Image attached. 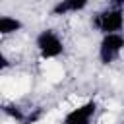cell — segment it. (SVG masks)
Masks as SVG:
<instances>
[{"mask_svg":"<svg viewBox=\"0 0 124 124\" xmlns=\"http://www.w3.org/2000/svg\"><path fill=\"white\" fill-rule=\"evenodd\" d=\"M95 112H97V101L89 99L79 107L72 108L70 112H66L64 124H91V118L95 116Z\"/></svg>","mask_w":124,"mask_h":124,"instance_id":"cell-4","label":"cell"},{"mask_svg":"<svg viewBox=\"0 0 124 124\" xmlns=\"http://www.w3.org/2000/svg\"><path fill=\"white\" fill-rule=\"evenodd\" d=\"M35 46H37L41 58H45V60L58 58L64 52V41L60 39V35L54 29H43L35 39Z\"/></svg>","mask_w":124,"mask_h":124,"instance_id":"cell-2","label":"cell"},{"mask_svg":"<svg viewBox=\"0 0 124 124\" xmlns=\"http://www.w3.org/2000/svg\"><path fill=\"white\" fill-rule=\"evenodd\" d=\"M23 29V21L17 19V17H12V16H2L0 17V35L2 37H8V35H14L17 31Z\"/></svg>","mask_w":124,"mask_h":124,"instance_id":"cell-6","label":"cell"},{"mask_svg":"<svg viewBox=\"0 0 124 124\" xmlns=\"http://www.w3.org/2000/svg\"><path fill=\"white\" fill-rule=\"evenodd\" d=\"M2 112L6 114V116H10L12 120H16V122H25V112L21 110V107H17V105H14V103H6V105H2Z\"/></svg>","mask_w":124,"mask_h":124,"instance_id":"cell-7","label":"cell"},{"mask_svg":"<svg viewBox=\"0 0 124 124\" xmlns=\"http://www.w3.org/2000/svg\"><path fill=\"white\" fill-rule=\"evenodd\" d=\"M108 6L110 8H122L124 10V0H108Z\"/></svg>","mask_w":124,"mask_h":124,"instance_id":"cell-9","label":"cell"},{"mask_svg":"<svg viewBox=\"0 0 124 124\" xmlns=\"http://www.w3.org/2000/svg\"><path fill=\"white\" fill-rule=\"evenodd\" d=\"M91 25L101 35L120 33L122 27H124V10L122 8H110V6H107L105 10H101V12H97L93 16Z\"/></svg>","mask_w":124,"mask_h":124,"instance_id":"cell-1","label":"cell"},{"mask_svg":"<svg viewBox=\"0 0 124 124\" xmlns=\"http://www.w3.org/2000/svg\"><path fill=\"white\" fill-rule=\"evenodd\" d=\"M87 6H89V0H58L50 8V16L60 17L68 14H78V12H83Z\"/></svg>","mask_w":124,"mask_h":124,"instance_id":"cell-5","label":"cell"},{"mask_svg":"<svg viewBox=\"0 0 124 124\" xmlns=\"http://www.w3.org/2000/svg\"><path fill=\"white\" fill-rule=\"evenodd\" d=\"M124 50V35L122 33H110V35H103L101 43H99V60L101 64L108 66L112 64Z\"/></svg>","mask_w":124,"mask_h":124,"instance_id":"cell-3","label":"cell"},{"mask_svg":"<svg viewBox=\"0 0 124 124\" xmlns=\"http://www.w3.org/2000/svg\"><path fill=\"white\" fill-rule=\"evenodd\" d=\"M6 68H10V60H8V56L2 52V54H0V70L4 72Z\"/></svg>","mask_w":124,"mask_h":124,"instance_id":"cell-8","label":"cell"}]
</instances>
